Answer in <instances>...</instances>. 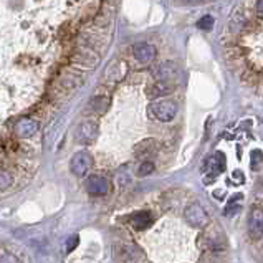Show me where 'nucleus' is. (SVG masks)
<instances>
[{"instance_id": "nucleus-17", "label": "nucleus", "mask_w": 263, "mask_h": 263, "mask_svg": "<svg viewBox=\"0 0 263 263\" xmlns=\"http://www.w3.org/2000/svg\"><path fill=\"white\" fill-rule=\"evenodd\" d=\"M13 182V177L8 174L7 171H0V190L7 189V187H10Z\"/></svg>"}, {"instance_id": "nucleus-7", "label": "nucleus", "mask_w": 263, "mask_h": 263, "mask_svg": "<svg viewBox=\"0 0 263 263\" xmlns=\"http://www.w3.org/2000/svg\"><path fill=\"white\" fill-rule=\"evenodd\" d=\"M86 190L91 195H106L109 192V181L103 176H91L86 181Z\"/></svg>"}, {"instance_id": "nucleus-4", "label": "nucleus", "mask_w": 263, "mask_h": 263, "mask_svg": "<svg viewBox=\"0 0 263 263\" xmlns=\"http://www.w3.org/2000/svg\"><path fill=\"white\" fill-rule=\"evenodd\" d=\"M98 136V124L95 121H84L77 128L75 132V139L79 144H91L96 141Z\"/></svg>"}, {"instance_id": "nucleus-15", "label": "nucleus", "mask_w": 263, "mask_h": 263, "mask_svg": "<svg viewBox=\"0 0 263 263\" xmlns=\"http://www.w3.org/2000/svg\"><path fill=\"white\" fill-rule=\"evenodd\" d=\"M154 172V162H149V160H146V162H142L139 169H137V176L139 177H146L149 176V174Z\"/></svg>"}, {"instance_id": "nucleus-3", "label": "nucleus", "mask_w": 263, "mask_h": 263, "mask_svg": "<svg viewBox=\"0 0 263 263\" xmlns=\"http://www.w3.org/2000/svg\"><path fill=\"white\" fill-rule=\"evenodd\" d=\"M248 235L253 240L263 237V207L253 206L248 213Z\"/></svg>"}, {"instance_id": "nucleus-1", "label": "nucleus", "mask_w": 263, "mask_h": 263, "mask_svg": "<svg viewBox=\"0 0 263 263\" xmlns=\"http://www.w3.org/2000/svg\"><path fill=\"white\" fill-rule=\"evenodd\" d=\"M151 113H153L154 118H158L159 121L167 123L172 121L177 114V105L171 100H162V101H156V103L151 105Z\"/></svg>"}, {"instance_id": "nucleus-8", "label": "nucleus", "mask_w": 263, "mask_h": 263, "mask_svg": "<svg viewBox=\"0 0 263 263\" xmlns=\"http://www.w3.org/2000/svg\"><path fill=\"white\" fill-rule=\"evenodd\" d=\"M15 132L19 134V137H24V139L32 137L38 132V123L33 121V119H28V118L20 119L15 126Z\"/></svg>"}, {"instance_id": "nucleus-14", "label": "nucleus", "mask_w": 263, "mask_h": 263, "mask_svg": "<svg viewBox=\"0 0 263 263\" xmlns=\"http://www.w3.org/2000/svg\"><path fill=\"white\" fill-rule=\"evenodd\" d=\"M237 200H240V197H237ZM237 200L232 199L230 202L227 204V207L224 209V215H225V217H234L235 213L240 212V207H242V206H240Z\"/></svg>"}, {"instance_id": "nucleus-5", "label": "nucleus", "mask_w": 263, "mask_h": 263, "mask_svg": "<svg viewBox=\"0 0 263 263\" xmlns=\"http://www.w3.org/2000/svg\"><path fill=\"white\" fill-rule=\"evenodd\" d=\"M71 172L75 174V176L78 177H83L86 176L88 171L91 169L93 166V158L88 153H84V151H81V153H77L73 156V159H71Z\"/></svg>"}, {"instance_id": "nucleus-11", "label": "nucleus", "mask_w": 263, "mask_h": 263, "mask_svg": "<svg viewBox=\"0 0 263 263\" xmlns=\"http://www.w3.org/2000/svg\"><path fill=\"white\" fill-rule=\"evenodd\" d=\"M131 224L136 230H144L153 224V217H151L149 212H136L134 215L131 217Z\"/></svg>"}, {"instance_id": "nucleus-19", "label": "nucleus", "mask_w": 263, "mask_h": 263, "mask_svg": "<svg viewBox=\"0 0 263 263\" xmlns=\"http://www.w3.org/2000/svg\"><path fill=\"white\" fill-rule=\"evenodd\" d=\"M66 245H68V247H66V248H68V252H73L75 247L78 245V237H77V235H75V237H71V240H68V243H66Z\"/></svg>"}, {"instance_id": "nucleus-18", "label": "nucleus", "mask_w": 263, "mask_h": 263, "mask_svg": "<svg viewBox=\"0 0 263 263\" xmlns=\"http://www.w3.org/2000/svg\"><path fill=\"white\" fill-rule=\"evenodd\" d=\"M250 158H252V167L257 169L258 164H260L262 160H263V153H262V151H252Z\"/></svg>"}, {"instance_id": "nucleus-20", "label": "nucleus", "mask_w": 263, "mask_h": 263, "mask_svg": "<svg viewBox=\"0 0 263 263\" xmlns=\"http://www.w3.org/2000/svg\"><path fill=\"white\" fill-rule=\"evenodd\" d=\"M258 13L263 15V0H258Z\"/></svg>"}, {"instance_id": "nucleus-12", "label": "nucleus", "mask_w": 263, "mask_h": 263, "mask_svg": "<svg viewBox=\"0 0 263 263\" xmlns=\"http://www.w3.org/2000/svg\"><path fill=\"white\" fill-rule=\"evenodd\" d=\"M154 146H156L154 139H146V141H142L141 144L136 146V156H137V158H144V156H148L149 153H153V151H154Z\"/></svg>"}, {"instance_id": "nucleus-9", "label": "nucleus", "mask_w": 263, "mask_h": 263, "mask_svg": "<svg viewBox=\"0 0 263 263\" xmlns=\"http://www.w3.org/2000/svg\"><path fill=\"white\" fill-rule=\"evenodd\" d=\"M132 53H134L136 60H139L141 63H149L156 56V48L149 43H136L132 47Z\"/></svg>"}, {"instance_id": "nucleus-6", "label": "nucleus", "mask_w": 263, "mask_h": 263, "mask_svg": "<svg viewBox=\"0 0 263 263\" xmlns=\"http://www.w3.org/2000/svg\"><path fill=\"white\" fill-rule=\"evenodd\" d=\"M154 75H156V78H158V81L174 83L177 79V77H179V66L176 63H172V61H166V63L159 65L158 68H156Z\"/></svg>"}, {"instance_id": "nucleus-10", "label": "nucleus", "mask_w": 263, "mask_h": 263, "mask_svg": "<svg viewBox=\"0 0 263 263\" xmlns=\"http://www.w3.org/2000/svg\"><path fill=\"white\" fill-rule=\"evenodd\" d=\"M176 90V84L174 83H167V81H158L154 83L153 86L149 88V95L154 96V98H159V96H167Z\"/></svg>"}, {"instance_id": "nucleus-21", "label": "nucleus", "mask_w": 263, "mask_h": 263, "mask_svg": "<svg viewBox=\"0 0 263 263\" xmlns=\"http://www.w3.org/2000/svg\"><path fill=\"white\" fill-rule=\"evenodd\" d=\"M185 2H189V3H199V2H202V0H185Z\"/></svg>"}, {"instance_id": "nucleus-2", "label": "nucleus", "mask_w": 263, "mask_h": 263, "mask_svg": "<svg viewBox=\"0 0 263 263\" xmlns=\"http://www.w3.org/2000/svg\"><path fill=\"white\" fill-rule=\"evenodd\" d=\"M184 217L190 225L195 227V229H202V227H206L209 224V215H207L206 209L200 206V204H190L189 207H185Z\"/></svg>"}, {"instance_id": "nucleus-16", "label": "nucleus", "mask_w": 263, "mask_h": 263, "mask_svg": "<svg viewBox=\"0 0 263 263\" xmlns=\"http://www.w3.org/2000/svg\"><path fill=\"white\" fill-rule=\"evenodd\" d=\"M197 26H199L200 30H206V32L212 30L213 28V17H210V15L202 17V19L197 22Z\"/></svg>"}, {"instance_id": "nucleus-13", "label": "nucleus", "mask_w": 263, "mask_h": 263, "mask_svg": "<svg viewBox=\"0 0 263 263\" xmlns=\"http://www.w3.org/2000/svg\"><path fill=\"white\" fill-rule=\"evenodd\" d=\"M90 106L95 111H98L100 114H103L106 109H108V106H109V100L106 96H96V98H93L91 100V103Z\"/></svg>"}]
</instances>
